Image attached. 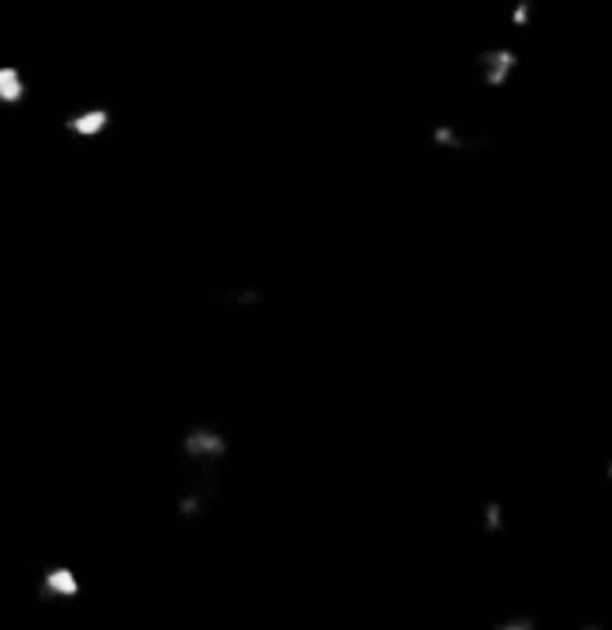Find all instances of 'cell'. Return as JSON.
<instances>
[{"mask_svg":"<svg viewBox=\"0 0 612 630\" xmlns=\"http://www.w3.org/2000/svg\"><path fill=\"white\" fill-rule=\"evenodd\" d=\"M62 131L76 140H98L112 131V109L109 105H84L69 115H62Z\"/></svg>","mask_w":612,"mask_h":630,"instance_id":"obj_2","label":"cell"},{"mask_svg":"<svg viewBox=\"0 0 612 630\" xmlns=\"http://www.w3.org/2000/svg\"><path fill=\"white\" fill-rule=\"evenodd\" d=\"M515 69H519V55H515L512 47H490V50H479V58H476L479 83L490 87V90H501V87L515 76Z\"/></svg>","mask_w":612,"mask_h":630,"instance_id":"obj_3","label":"cell"},{"mask_svg":"<svg viewBox=\"0 0 612 630\" xmlns=\"http://www.w3.org/2000/svg\"><path fill=\"white\" fill-rule=\"evenodd\" d=\"M588 630H602V627H588Z\"/></svg>","mask_w":612,"mask_h":630,"instance_id":"obj_9","label":"cell"},{"mask_svg":"<svg viewBox=\"0 0 612 630\" xmlns=\"http://www.w3.org/2000/svg\"><path fill=\"white\" fill-rule=\"evenodd\" d=\"M41 595L51 601H73L80 598V576L69 565H47L41 573Z\"/></svg>","mask_w":612,"mask_h":630,"instance_id":"obj_4","label":"cell"},{"mask_svg":"<svg viewBox=\"0 0 612 630\" xmlns=\"http://www.w3.org/2000/svg\"><path fill=\"white\" fill-rule=\"evenodd\" d=\"M433 145L444 148V151H465V148H468V137L458 131V126L436 123V126H433Z\"/></svg>","mask_w":612,"mask_h":630,"instance_id":"obj_6","label":"cell"},{"mask_svg":"<svg viewBox=\"0 0 612 630\" xmlns=\"http://www.w3.org/2000/svg\"><path fill=\"white\" fill-rule=\"evenodd\" d=\"M25 98H30V80H25V72L19 66H11V61H4V66H0V109H15Z\"/></svg>","mask_w":612,"mask_h":630,"instance_id":"obj_5","label":"cell"},{"mask_svg":"<svg viewBox=\"0 0 612 630\" xmlns=\"http://www.w3.org/2000/svg\"><path fill=\"white\" fill-rule=\"evenodd\" d=\"M180 454L194 469H216L227 461L231 440L216 426H210V421H199V426H188L185 436H180Z\"/></svg>","mask_w":612,"mask_h":630,"instance_id":"obj_1","label":"cell"},{"mask_svg":"<svg viewBox=\"0 0 612 630\" xmlns=\"http://www.w3.org/2000/svg\"><path fill=\"white\" fill-rule=\"evenodd\" d=\"M609 475H612V465H609Z\"/></svg>","mask_w":612,"mask_h":630,"instance_id":"obj_10","label":"cell"},{"mask_svg":"<svg viewBox=\"0 0 612 630\" xmlns=\"http://www.w3.org/2000/svg\"><path fill=\"white\" fill-rule=\"evenodd\" d=\"M530 22V0H519L512 8V25H526Z\"/></svg>","mask_w":612,"mask_h":630,"instance_id":"obj_8","label":"cell"},{"mask_svg":"<svg viewBox=\"0 0 612 630\" xmlns=\"http://www.w3.org/2000/svg\"><path fill=\"white\" fill-rule=\"evenodd\" d=\"M483 526L490 533H498L501 530V505H487V511H483Z\"/></svg>","mask_w":612,"mask_h":630,"instance_id":"obj_7","label":"cell"}]
</instances>
